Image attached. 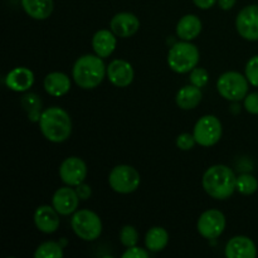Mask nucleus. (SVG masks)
Segmentation results:
<instances>
[{"mask_svg": "<svg viewBox=\"0 0 258 258\" xmlns=\"http://www.w3.org/2000/svg\"><path fill=\"white\" fill-rule=\"evenodd\" d=\"M202 184L208 196L218 201H224L237 190V176L229 166L217 164L207 169Z\"/></svg>", "mask_w": 258, "mask_h": 258, "instance_id": "nucleus-1", "label": "nucleus"}, {"mask_svg": "<svg viewBox=\"0 0 258 258\" xmlns=\"http://www.w3.org/2000/svg\"><path fill=\"white\" fill-rule=\"evenodd\" d=\"M107 75V67L100 55L85 54L73 64L72 76L77 86L83 90H92L102 83Z\"/></svg>", "mask_w": 258, "mask_h": 258, "instance_id": "nucleus-2", "label": "nucleus"}, {"mask_svg": "<svg viewBox=\"0 0 258 258\" xmlns=\"http://www.w3.org/2000/svg\"><path fill=\"white\" fill-rule=\"evenodd\" d=\"M38 123L43 136L50 143H63L72 134V121L70 115L67 111L57 106L43 111Z\"/></svg>", "mask_w": 258, "mask_h": 258, "instance_id": "nucleus-3", "label": "nucleus"}, {"mask_svg": "<svg viewBox=\"0 0 258 258\" xmlns=\"http://www.w3.org/2000/svg\"><path fill=\"white\" fill-rule=\"evenodd\" d=\"M198 62V48L188 40L175 43L168 53V64L175 73L191 72L197 67Z\"/></svg>", "mask_w": 258, "mask_h": 258, "instance_id": "nucleus-4", "label": "nucleus"}, {"mask_svg": "<svg viewBox=\"0 0 258 258\" xmlns=\"http://www.w3.org/2000/svg\"><path fill=\"white\" fill-rule=\"evenodd\" d=\"M73 232L83 241H96L102 233L101 218L92 211L81 209L73 213L71 219Z\"/></svg>", "mask_w": 258, "mask_h": 258, "instance_id": "nucleus-5", "label": "nucleus"}, {"mask_svg": "<svg viewBox=\"0 0 258 258\" xmlns=\"http://www.w3.org/2000/svg\"><path fill=\"white\" fill-rule=\"evenodd\" d=\"M248 80L246 76L236 71L223 73L217 81V90L219 95L232 102L244 100L248 92Z\"/></svg>", "mask_w": 258, "mask_h": 258, "instance_id": "nucleus-6", "label": "nucleus"}, {"mask_svg": "<svg viewBox=\"0 0 258 258\" xmlns=\"http://www.w3.org/2000/svg\"><path fill=\"white\" fill-rule=\"evenodd\" d=\"M140 181L141 178L139 171L131 165L125 164L115 166L108 175L110 186L112 190L120 194L134 193L140 185Z\"/></svg>", "mask_w": 258, "mask_h": 258, "instance_id": "nucleus-7", "label": "nucleus"}, {"mask_svg": "<svg viewBox=\"0 0 258 258\" xmlns=\"http://www.w3.org/2000/svg\"><path fill=\"white\" fill-rule=\"evenodd\" d=\"M222 134H223L222 122L213 115H206L199 118L193 130L197 144L204 148L216 145L221 140Z\"/></svg>", "mask_w": 258, "mask_h": 258, "instance_id": "nucleus-8", "label": "nucleus"}, {"mask_svg": "<svg viewBox=\"0 0 258 258\" xmlns=\"http://www.w3.org/2000/svg\"><path fill=\"white\" fill-rule=\"evenodd\" d=\"M199 234L207 239H213L221 236L226 228V217L221 211L209 209L202 213L197 224Z\"/></svg>", "mask_w": 258, "mask_h": 258, "instance_id": "nucleus-9", "label": "nucleus"}, {"mask_svg": "<svg viewBox=\"0 0 258 258\" xmlns=\"http://www.w3.org/2000/svg\"><path fill=\"white\" fill-rule=\"evenodd\" d=\"M238 34L247 40H258V5H248L236 18Z\"/></svg>", "mask_w": 258, "mask_h": 258, "instance_id": "nucleus-10", "label": "nucleus"}, {"mask_svg": "<svg viewBox=\"0 0 258 258\" xmlns=\"http://www.w3.org/2000/svg\"><path fill=\"white\" fill-rule=\"evenodd\" d=\"M59 176L64 184L70 186H77L87 176V165L77 156H71L63 160L59 166Z\"/></svg>", "mask_w": 258, "mask_h": 258, "instance_id": "nucleus-11", "label": "nucleus"}, {"mask_svg": "<svg viewBox=\"0 0 258 258\" xmlns=\"http://www.w3.org/2000/svg\"><path fill=\"white\" fill-rule=\"evenodd\" d=\"M80 197L76 189L68 186H63L55 190L52 198V206L60 216H70L73 214L78 208Z\"/></svg>", "mask_w": 258, "mask_h": 258, "instance_id": "nucleus-12", "label": "nucleus"}, {"mask_svg": "<svg viewBox=\"0 0 258 258\" xmlns=\"http://www.w3.org/2000/svg\"><path fill=\"white\" fill-rule=\"evenodd\" d=\"M134 68L127 60L115 59L107 66V78L116 87H127L134 81Z\"/></svg>", "mask_w": 258, "mask_h": 258, "instance_id": "nucleus-13", "label": "nucleus"}, {"mask_svg": "<svg viewBox=\"0 0 258 258\" xmlns=\"http://www.w3.org/2000/svg\"><path fill=\"white\" fill-rule=\"evenodd\" d=\"M111 30L116 37L130 38L135 34L140 28V20L135 14L127 12L117 13L110 22Z\"/></svg>", "mask_w": 258, "mask_h": 258, "instance_id": "nucleus-14", "label": "nucleus"}, {"mask_svg": "<svg viewBox=\"0 0 258 258\" xmlns=\"http://www.w3.org/2000/svg\"><path fill=\"white\" fill-rule=\"evenodd\" d=\"M59 216L54 207L40 206L34 212L35 227L45 234L54 233L59 228Z\"/></svg>", "mask_w": 258, "mask_h": 258, "instance_id": "nucleus-15", "label": "nucleus"}, {"mask_svg": "<svg viewBox=\"0 0 258 258\" xmlns=\"http://www.w3.org/2000/svg\"><path fill=\"white\" fill-rule=\"evenodd\" d=\"M224 254L228 258H254L257 256V248L248 237L236 236L226 244Z\"/></svg>", "mask_w": 258, "mask_h": 258, "instance_id": "nucleus-16", "label": "nucleus"}, {"mask_svg": "<svg viewBox=\"0 0 258 258\" xmlns=\"http://www.w3.org/2000/svg\"><path fill=\"white\" fill-rule=\"evenodd\" d=\"M5 83L14 92H25L34 83V73L27 67H17L8 73Z\"/></svg>", "mask_w": 258, "mask_h": 258, "instance_id": "nucleus-17", "label": "nucleus"}, {"mask_svg": "<svg viewBox=\"0 0 258 258\" xmlns=\"http://www.w3.org/2000/svg\"><path fill=\"white\" fill-rule=\"evenodd\" d=\"M116 34L112 30L101 29L92 38V48L101 58L110 57L116 48Z\"/></svg>", "mask_w": 258, "mask_h": 258, "instance_id": "nucleus-18", "label": "nucleus"}, {"mask_svg": "<svg viewBox=\"0 0 258 258\" xmlns=\"http://www.w3.org/2000/svg\"><path fill=\"white\" fill-rule=\"evenodd\" d=\"M44 90L48 95L54 97L67 95L71 90L70 77L62 72L48 73L44 78Z\"/></svg>", "mask_w": 258, "mask_h": 258, "instance_id": "nucleus-19", "label": "nucleus"}, {"mask_svg": "<svg viewBox=\"0 0 258 258\" xmlns=\"http://www.w3.org/2000/svg\"><path fill=\"white\" fill-rule=\"evenodd\" d=\"M202 28H203L202 20L197 15H184L178 22V25H176V34L180 39L190 42V40L196 39L201 34Z\"/></svg>", "mask_w": 258, "mask_h": 258, "instance_id": "nucleus-20", "label": "nucleus"}, {"mask_svg": "<svg viewBox=\"0 0 258 258\" xmlns=\"http://www.w3.org/2000/svg\"><path fill=\"white\" fill-rule=\"evenodd\" d=\"M202 98H203V93H202L201 88L194 85H190L185 86V87L180 88L178 91L175 101L176 105L181 110H193L202 102Z\"/></svg>", "mask_w": 258, "mask_h": 258, "instance_id": "nucleus-21", "label": "nucleus"}, {"mask_svg": "<svg viewBox=\"0 0 258 258\" xmlns=\"http://www.w3.org/2000/svg\"><path fill=\"white\" fill-rule=\"evenodd\" d=\"M22 7L30 18L44 20L53 12V0H22Z\"/></svg>", "mask_w": 258, "mask_h": 258, "instance_id": "nucleus-22", "label": "nucleus"}, {"mask_svg": "<svg viewBox=\"0 0 258 258\" xmlns=\"http://www.w3.org/2000/svg\"><path fill=\"white\" fill-rule=\"evenodd\" d=\"M169 242V234L163 227H153L145 236V246L151 252H160Z\"/></svg>", "mask_w": 258, "mask_h": 258, "instance_id": "nucleus-23", "label": "nucleus"}, {"mask_svg": "<svg viewBox=\"0 0 258 258\" xmlns=\"http://www.w3.org/2000/svg\"><path fill=\"white\" fill-rule=\"evenodd\" d=\"M20 103H22L23 108L27 112L28 118L32 122H39L40 115H42V100L39 96L35 95L33 92H28L22 96L20 98Z\"/></svg>", "mask_w": 258, "mask_h": 258, "instance_id": "nucleus-24", "label": "nucleus"}, {"mask_svg": "<svg viewBox=\"0 0 258 258\" xmlns=\"http://www.w3.org/2000/svg\"><path fill=\"white\" fill-rule=\"evenodd\" d=\"M35 258H62L63 247L53 241H47L40 244L34 252Z\"/></svg>", "mask_w": 258, "mask_h": 258, "instance_id": "nucleus-25", "label": "nucleus"}, {"mask_svg": "<svg viewBox=\"0 0 258 258\" xmlns=\"http://www.w3.org/2000/svg\"><path fill=\"white\" fill-rule=\"evenodd\" d=\"M258 189V181L251 174H241L237 176V191L243 196H251L256 193Z\"/></svg>", "mask_w": 258, "mask_h": 258, "instance_id": "nucleus-26", "label": "nucleus"}, {"mask_svg": "<svg viewBox=\"0 0 258 258\" xmlns=\"http://www.w3.org/2000/svg\"><path fill=\"white\" fill-rule=\"evenodd\" d=\"M120 242L125 247H134L139 242V233L135 227L125 226L120 232Z\"/></svg>", "mask_w": 258, "mask_h": 258, "instance_id": "nucleus-27", "label": "nucleus"}, {"mask_svg": "<svg viewBox=\"0 0 258 258\" xmlns=\"http://www.w3.org/2000/svg\"><path fill=\"white\" fill-rule=\"evenodd\" d=\"M189 80H190L191 85L197 86V87L199 88H203L204 86H207V83H208L209 75L208 72H207V70H204V68L196 67L190 72V77H189Z\"/></svg>", "mask_w": 258, "mask_h": 258, "instance_id": "nucleus-28", "label": "nucleus"}, {"mask_svg": "<svg viewBox=\"0 0 258 258\" xmlns=\"http://www.w3.org/2000/svg\"><path fill=\"white\" fill-rule=\"evenodd\" d=\"M244 72L248 82L254 87H258V55H254L247 62Z\"/></svg>", "mask_w": 258, "mask_h": 258, "instance_id": "nucleus-29", "label": "nucleus"}, {"mask_svg": "<svg viewBox=\"0 0 258 258\" xmlns=\"http://www.w3.org/2000/svg\"><path fill=\"white\" fill-rule=\"evenodd\" d=\"M196 139H194V135L188 133L180 134V135L176 138V146H178L180 150H190V149L194 148L196 145Z\"/></svg>", "mask_w": 258, "mask_h": 258, "instance_id": "nucleus-30", "label": "nucleus"}, {"mask_svg": "<svg viewBox=\"0 0 258 258\" xmlns=\"http://www.w3.org/2000/svg\"><path fill=\"white\" fill-rule=\"evenodd\" d=\"M244 108L252 115H258V92H252L244 97Z\"/></svg>", "mask_w": 258, "mask_h": 258, "instance_id": "nucleus-31", "label": "nucleus"}, {"mask_svg": "<svg viewBox=\"0 0 258 258\" xmlns=\"http://www.w3.org/2000/svg\"><path fill=\"white\" fill-rule=\"evenodd\" d=\"M123 258H148L149 252L145 251L144 248H140L138 246L128 247L125 252L122 253Z\"/></svg>", "mask_w": 258, "mask_h": 258, "instance_id": "nucleus-32", "label": "nucleus"}, {"mask_svg": "<svg viewBox=\"0 0 258 258\" xmlns=\"http://www.w3.org/2000/svg\"><path fill=\"white\" fill-rule=\"evenodd\" d=\"M76 191H77L78 197H80V199H82V201L88 199L91 197V194H92L90 185H87V184L85 183H81L80 185L76 186Z\"/></svg>", "mask_w": 258, "mask_h": 258, "instance_id": "nucleus-33", "label": "nucleus"}, {"mask_svg": "<svg viewBox=\"0 0 258 258\" xmlns=\"http://www.w3.org/2000/svg\"><path fill=\"white\" fill-rule=\"evenodd\" d=\"M217 2H218V0H193L196 7H198L199 9H204V10L213 7Z\"/></svg>", "mask_w": 258, "mask_h": 258, "instance_id": "nucleus-34", "label": "nucleus"}, {"mask_svg": "<svg viewBox=\"0 0 258 258\" xmlns=\"http://www.w3.org/2000/svg\"><path fill=\"white\" fill-rule=\"evenodd\" d=\"M236 4V0H218V5L222 10H231Z\"/></svg>", "mask_w": 258, "mask_h": 258, "instance_id": "nucleus-35", "label": "nucleus"}]
</instances>
